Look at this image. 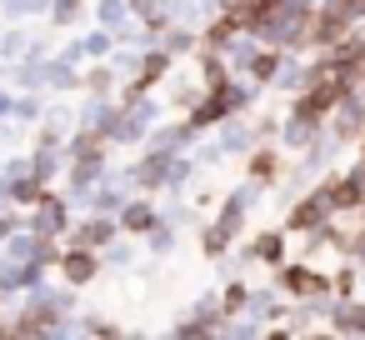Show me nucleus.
<instances>
[{"label":"nucleus","mask_w":365,"mask_h":340,"mask_svg":"<svg viewBox=\"0 0 365 340\" xmlns=\"http://www.w3.org/2000/svg\"><path fill=\"white\" fill-rule=\"evenodd\" d=\"M280 6V0H225V11H230V21L235 26H255L260 16H270Z\"/></svg>","instance_id":"obj_1"},{"label":"nucleus","mask_w":365,"mask_h":340,"mask_svg":"<svg viewBox=\"0 0 365 340\" xmlns=\"http://www.w3.org/2000/svg\"><path fill=\"white\" fill-rule=\"evenodd\" d=\"M91 270H96L91 255H66V275H71V280H91Z\"/></svg>","instance_id":"obj_2"},{"label":"nucleus","mask_w":365,"mask_h":340,"mask_svg":"<svg viewBox=\"0 0 365 340\" xmlns=\"http://www.w3.org/2000/svg\"><path fill=\"white\" fill-rule=\"evenodd\" d=\"M285 280H290V290H320V285H325L320 275H305V270H290Z\"/></svg>","instance_id":"obj_3"},{"label":"nucleus","mask_w":365,"mask_h":340,"mask_svg":"<svg viewBox=\"0 0 365 340\" xmlns=\"http://www.w3.org/2000/svg\"><path fill=\"white\" fill-rule=\"evenodd\" d=\"M145 220H150V210H145V205H135V210H130V215H125V225H135V230H140V225H145Z\"/></svg>","instance_id":"obj_4"}]
</instances>
